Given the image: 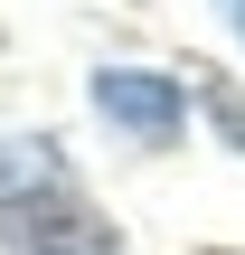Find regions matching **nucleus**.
Here are the masks:
<instances>
[{
  "mask_svg": "<svg viewBox=\"0 0 245 255\" xmlns=\"http://www.w3.org/2000/svg\"><path fill=\"white\" fill-rule=\"evenodd\" d=\"M85 95H94V114H104L123 142H151V151L179 142V132H189V104H198L170 66H94Z\"/></svg>",
  "mask_w": 245,
  "mask_h": 255,
  "instance_id": "nucleus-2",
  "label": "nucleus"
},
{
  "mask_svg": "<svg viewBox=\"0 0 245 255\" xmlns=\"http://www.w3.org/2000/svg\"><path fill=\"white\" fill-rule=\"evenodd\" d=\"M217 9H227V28H236V38H245V0H217Z\"/></svg>",
  "mask_w": 245,
  "mask_h": 255,
  "instance_id": "nucleus-4",
  "label": "nucleus"
},
{
  "mask_svg": "<svg viewBox=\"0 0 245 255\" xmlns=\"http://www.w3.org/2000/svg\"><path fill=\"white\" fill-rule=\"evenodd\" d=\"M217 123H227V142H245V104H227V95H217Z\"/></svg>",
  "mask_w": 245,
  "mask_h": 255,
  "instance_id": "nucleus-3",
  "label": "nucleus"
},
{
  "mask_svg": "<svg viewBox=\"0 0 245 255\" xmlns=\"http://www.w3.org/2000/svg\"><path fill=\"white\" fill-rule=\"evenodd\" d=\"M0 246L9 255H123V227L66 180V189H28L0 208Z\"/></svg>",
  "mask_w": 245,
  "mask_h": 255,
  "instance_id": "nucleus-1",
  "label": "nucleus"
}]
</instances>
